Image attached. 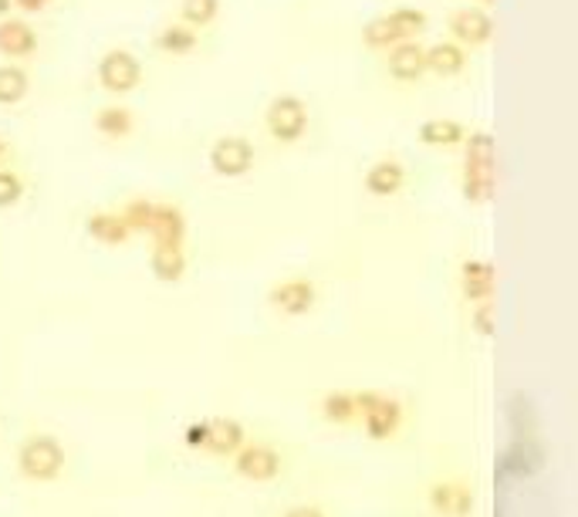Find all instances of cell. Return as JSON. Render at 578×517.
<instances>
[{
    "label": "cell",
    "mask_w": 578,
    "mask_h": 517,
    "mask_svg": "<svg viewBox=\"0 0 578 517\" xmlns=\"http://www.w3.org/2000/svg\"><path fill=\"white\" fill-rule=\"evenodd\" d=\"M234 474L250 484H271L285 471V456L271 443H244L234 456Z\"/></svg>",
    "instance_id": "obj_6"
},
{
    "label": "cell",
    "mask_w": 578,
    "mask_h": 517,
    "mask_svg": "<svg viewBox=\"0 0 578 517\" xmlns=\"http://www.w3.org/2000/svg\"><path fill=\"white\" fill-rule=\"evenodd\" d=\"M470 325H474V332L484 335V338L494 335V325H497V304H494V298L474 301V308H470Z\"/></svg>",
    "instance_id": "obj_31"
},
{
    "label": "cell",
    "mask_w": 578,
    "mask_h": 517,
    "mask_svg": "<svg viewBox=\"0 0 578 517\" xmlns=\"http://www.w3.org/2000/svg\"><path fill=\"white\" fill-rule=\"evenodd\" d=\"M98 85L109 91V95H129L142 85L146 72H142V62L139 55H132L129 47H113V51H105V55L98 58Z\"/></svg>",
    "instance_id": "obj_4"
},
{
    "label": "cell",
    "mask_w": 578,
    "mask_h": 517,
    "mask_svg": "<svg viewBox=\"0 0 578 517\" xmlns=\"http://www.w3.org/2000/svg\"><path fill=\"white\" fill-rule=\"evenodd\" d=\"M28 193V183L21 173L14 170H0V211H11V206H18Z\"/></svg>",
    "instance_id": "obj_30"
},
{
    "label": "cell",
    "mask_w": 578,
    "mask_h": 517,
    "mask_svg": "<svg viewBox=\"0 0 578 517\" xmlns=\"http://www.w3.org/2000/svg\"><path fill=\"white\" fill-rule=\"evenodd\" d=\"M355 402H358V423L370 440H393L399 433V427L406 420L399 399L365 389V392H355Z\"/></svg>",
    "instance_id": "obj_3"
},
{
    "label": "cell",
    "mask_w": 578,
    "mask_h": 517,
    "mask_svg": "<svg viewBox=\"0 0 578 517\" xmlns=\"http://www.w3.org/2000/svg\"><path fill=\"white\" fill-rule=\"evenodd\" d=\"M38 51V31L24 18H0V58L24 62Z\"/></svg>",
    "instance_id": "obj_12"
},
{
    "label": "cell",
    "mask_w": 578,
    "mask_h": 517,
    "mask_svg": "<svg viewBox=\"0 0 578 517\" xmlns=\"http://www.w3.org/2000/svg\"><path fill=\"white\" fill-rule=\"evenodd\" d=\"M319 412H322V420L332 423V427H352V423H358V402H355V392H339V389H335V392L322 396Z\"/></svg>",
    "instance_id": "obj_24"
},
{
    "label": "cell",
    "mask_w": 578,
    "mask_h": 517,
    "mask_svg": "<svg viewBox=\"0 0 578 517\" xmlns=\"http://www.w3.org/2000/svg\"><path fill=\"white\" fill-rule=\"evenodd\" d=\"M152 211H156V200L136 196V200H129V203L122 206L119 214H122V220L129 224V230H132V237H136V234H146V230H149Z\"/></svg>",
    "instance_id": "obj_29"
},
{
    "label": "cell",
    "mask_w": 578,
    "mask_h": 517,
    "mask_svg": "<svg viewBox=\"0 0 578 517\" xmlns=\"http://www.w3.org/2000/svg\"><path fill=\"white\" fill-rule=\"evenodd\" d=\"M149 268H152V274L160 278V281L176 284L186 274V254H183L180 244H152Z\"/></svg>",
    "instance_id": "obj_19"
},
{
    "label": "cell",
    "mask_w": 578,
    "mask_h": 517,
    "mask_svg": "<svg viewBox=\"0 0 578 517\" xmlns=\"http://www.w3.org/2000/svg\"><path fill=\"white\" fill-rule=\"evenodd\" d=\"M31 91V75L28 68L8 62V65H0V106L11 109V106H21V101L28 98Z\"/></svg>",
    "instance_id": "obj_23"
},
{
    "label": "cell",
    "mask_w": 578,
    "mask_h": 517,
    "mask_svg": "<svg viewBox=\"0 0 578 517\" xmlns=\"http://www.w3.org/2000/svg\"><path fill=\"white\" fill-rule=\"evenodd\" d=\"M497 291V271L484 257H470V261L460 265V294L474 304V301H488Z\"/></svg>",
    "instance_id": "obj_13"
},
{
    "label": "cell",
    "mask_w": 578,
    "mask_h": 517,
    "mask_svg": "<svg viewBox=\"0 0 578 517\" xmlns=\"http://www.w3.org/2000/svg\"><path fill=\"white\" fill-rule=\"evenodd\" d=\"M65 467H68V453H65L62 440L51 437V433H34L18 450V471L24 481L51 484L65 474Z\"/></svg>",
    "instance_id": "obj_1"
},
{
    "label": "cell",
    "mask_w": 578,
    "mask_h": 517,
    "mask_svg": "<svg viewBox=\"0 0 578 517\" xmlns=\"http://www.w3.org/2000/svg\"><path fill=\"white\" fill-rule=\"evenodd\" d=\"M0 157H4V139H0Z\"/></svg>",
    "instance_id": "obj_35"
},
{
    "label": "cell",
    "mask_w": 578,
    "mask_h": 517,
    "mask_svg": "<svg viewBox=\"0 0 578 517\" xmlns=\"http://www.w3.org/2000/svg\"><path fill=\"white\" fill-rule=\"evenodd\" d=\"M221 14V0H180V21L203 31L217 21Z\"/></svg>",
    "instance_id": "obj_26"
},
{
    "label": "cell",
    "mask_w": 578,
    "mask_h": 517,
    "mask_svg": "<svg viewBox=\"0 0 578 517\" xmlns=\"http://www.w3.org/2000/svg\"><path fill=\"white\" fill-rule=\"evenodd\" d=\"M478 4H494V0H478Z\"/></svg>",
    "instance_id": "obj_36"
},
{
    "label": "cell",
    "mask_w": 578,
    "mask_h": 517,
    "mask_svg": "<svg viewBox=\"0 0 578 517\" xmlns=\"http://www.w3.org/2000/svg\"><path fill=\"white\" fill-rule=\"evenodd\" d=\"M308 106L298 98V95H278L271 98V106L265 112V126H268V136L281 146H295L304 139L308 132Z\"/></svg>",
    "instance_id": "obj_5"
},
{
    "label": "cell",
    "mask_w": 578,
    "mask_h": 517,
    "mask_svg": "<svg viewBox=\"0 0 578 517\" xmlns=\"http://www.w3.org/2000/svg\"><path fill=\"white\" fill-rule=\"evenodd\" d=\"M386 72L393 82H419L427 75V55H424V44L419 41H399L386 51Z\"/></svg>",
    "instance_id": "obj_11"
},
{
    "label": "cell",
    "mask_w": 578,
    "mask_h": 517,
    "mask_svg": "<svg viewBox=\"0 0 578 517\" xmlns=\"http://www.w3.org/2000/svg\"><path fill=\"white\" fill-rule=\"evenodd\" d=\"M497 176H494V163H463V200L470 203H488L494 196Z\"/></svg>",
    "instance_id": "obj_20"
},
{
    "label": "cell",
    "mask_w": 578,
    "mask_h": 517,
    "mask_svg": "<svg viewBox=\"0 0 578 517\" xmlns=\"http://www.w3.org/2000/svg\"><path fill=\"white\" fill-rule=\"evenodd\" d=\"M14 8H21V11H28V14H38V11H44L47 4H55V0H11Z\"/></svg>",
    "instance_id": "obj_32"
},
{
    "label": "cell",
    "mask_w": 578,
    "mask_h": 517,
    "mask_svg": "<svg viewBox=\"0 0 578 517\" xmlns=\"http://www.w3.org/2000/svg\"><path fill=\"white\" fill-rule=\"evenodd\" d=\"M406 186V166L399 160H376L370 170H365V193L370 196H396Z\"/></svg>",
    "instance_id": "obj_16"
},
{
    "label": "cell",
    "mask_w": 578,
    "mask_h": 517,
    "mask_svg": "<svg viewBox=\"0 0 578 517\" xmlns=\"http://www.w3.org/2000/svg\"><path fill=\"white\" fill-rule=\"evenodd\" d=\"M156 47L163 51V55H173V58H186L200 47V31L183 24V21H173L167 28L156 31Z\"/></svg>",
    "instance_id": "obj_18"
},
{
    "label": "cell",
    "mask_w": 578,
    "mask_h": 517,
    "mask_svg": "<svg viewBox=\"0 0 578 517\" xmlns=\"http://www.w3.org/2000/svg\"><path fill=\"white\" fill-rule=\"evenodd\" d=\"M285 517H329V514H325L322 507H308V504H304V507H291Z\"/></svg>",
    "instance_id": "obj_33"
},
{
    "label": "cell",
    "mask_w": 578,
    "mask_h": 517,
    "mask_svg": "<svg viewBox=\"0 0 578 517\" xmlns=\"http://www.w3.org/2000/svg\"><path fill=\"white\" fill-rule=\"evenodd\" d=\"M268 304L278 315L288 319H301L308 315L314 304H319V288H314L311 278H285L268 291Z\"/></svg>",
    "instance_id": "obj_8"
},
{
    "label": "cell",
    "mask_w": 578,
    "mask_h": 517,
    "mask_svg": "<svg viewBox=\"0 0 578 517\" xmlns=\"http://www.w3.org/2000/svg\"><path fill=\"white\" fill-rule=\"evenodd\" d=\"M362 41H365V47H373V51H389V47L399 44L403 37H399L396 28L386 21V14H379V18H373L370 24L362 28Z\"/></svg>",
    "instance_id": "obj_27"
},
{
    "label": "cell",
    "mask_w": 578,
    "mask_h": 517,
    "mask_svg": "<svg viewBox=\"0 0 578 517\" xmlns=\"http://www.w3.org/2000/svg\"><path fill=\"white\" fill-rule=\"evenodd\" d=\"M257 152L247 136H221L210 146V170L224 180H240L254 170Z\"/></svg>",
    "instance_id": "obj_7"
},
{
    "label": "cell",
    "mask_w": 578,
    "mask_h": 517,
    "mask_svg": "<svg viewBox=\"0 0 578 517\" xmlns=\"http://www.w3.org/2000/svg\"><path fill=\"white\" fill-rule=\"evenodd\" d=\"M494 37V18L484 8H460L450 14V41L463 47H481Z\"/></svg>",
    "instance_id": "obj_9"
},
{
    "label": "cell",
    "mask_w": 578,
    "mask_h": 517,
    "mask_svg": "<svg viewBox=\"0 0 578 517\" xmlns=\"http://www.w3.org/2000/svg\"><path fill=\"white\" fill-rule=\"evenodd\" d=\"M95 129L105 139H126L136 129V116H132V109L119 106V101H116V106H101L95 112Z\"/></svg>",
    "instance_id": "obj_22"
},
{
    "label": "cell",
    "mask_w": 578,
    "mask_h": 517,
    "mask_svg": "<svg viewBox=\"0 0 578 517\" xmlns=\"http://www.w3.org/2000/svg\"><path fill=\"white\" fill-rule=\"evenodd\" d=\"M427 55V75L437 78H457L467 68V47L457 41H434L430 47H424Z\"/></svg>",
    "instance_id": "obj_15"
},
{
    "label": "cell",
    "mask_w": 578,
    "mask_h": 517,
    "mask_svg": "<svg viewBox=\"0 0 578 517\" xmlns=\"http://www.w3.org/2000/svg\"><path fill=\"white\" fill-rule=\"evenodd\" d=\"M427 500H430L434 514H440V517H470L474 514V504H478L474 491H470L467 484H460V481L430 484Z\"/></svg>",
    "instance_id": "obj_10"
},
{
    "label": "cell",
    "mask_w": 578,
    "mask_h": 517,
    "mask_svg": "<svg viewBox=\"0 0 578 517\" xmlns=\"http://www.w3.org/2000/svg\"><path fill=\"white\" fill-rule=\"evenodd\" d=\"M152 244H180L186 240V217L180 206L173 203H156V211H152V220H149V230Z\"/></svg>",
    "instance_id": "obj_14"
},
{
    "label": "cell",
    "mask_w": 578,
    "mask_h": 517,
    "mask_svg": "<svg viewBox=\"0 0 578 517\" xmlns=\"http://www.w3.org/2000/svg\"><path fill=\"white\" fill-rule=\"evenodd\" d=\"M183 443L190 450H203L210 456H234L247 443V430L237 420H231V417L200 420V423H190L186 427Z\"/></svg>",
    "instance_id": "obj_2"
},
{
    "label": "cell",
    "mask_w": 578,
    "mask_h": 517,
    "mask_svg": "<svg viewBox=\"0 0 578 517\" xmlns=\"http://www.w3.org/2000/svg\"><path fill=\"white\" fill-rule=\"evenodd\" d=\"M386 21L396 28V34L403 37V41H419L427 34V28H430V18H427V11H419V8H409V4H399V8H393L389 14H386Z\"/></svg>",
    "instance_id": "obj_25"
},
{
    "label": "cell",
    "mask_w": 578,
    "mask_h": 517,
    "mask_svg": "<svg viewBox=\"0 0 578 517\" xmlns=\"http://www.w3.org/2000/svg\"><path fill=\"white\" fill-rule=\"evenodd\" d=\"M11 8H14L11 0H0V18H8V14H11Z\"/></svg>",
    "instance_id": "obj_34"
},
{
    "label": "cell",
    "mask_w": 578,
    "mask_h": 517,
    "mask_svg": "<svg viewBox=\"0 0 578 517\" xmlns=\"http://www.w3.org/2000/svg\"><path fill=\"white\" fill-rule=\"evenodd\" d=\"M416 136H419V142L430 146V149H453V146L463 142L467 129L457 119H427L424 126L416 129Z\"/></svg>",
    "instance_id": "obj_21"
},
{
    "label": "cell",
    "mask_w": 578,
    "mask_h": 517,
    "mask_svg": "<svg viewBox=\"0 0 578 517\" xmlns=\"http://www.w3.org/2000/svg\"><path fill=\"white\" fill-rule=\"evenodd\" d=\"M463 163H494V136L491 132H467L463 142Z\"/></svg>",
    "instance_id": "obj_28"
},
{
    "label": "cell",
    "mask_w": 578,
    "mask_h": 517,
    "mask_svg": "<svg viewBox=\"0 0 578 517\" xmlns=\"http://www.w3.org/2000/svg\"><path fill=\"white\" fill-rule=\"evenodd\" d=\"M85 230H88L92 240H98L105 247H119V244H126L132 237V230H129V224L122 220L119 211H98V214H92L85 220Z\"/></svg>",
    "instance_id": "obj_17"
}]
</instances>
